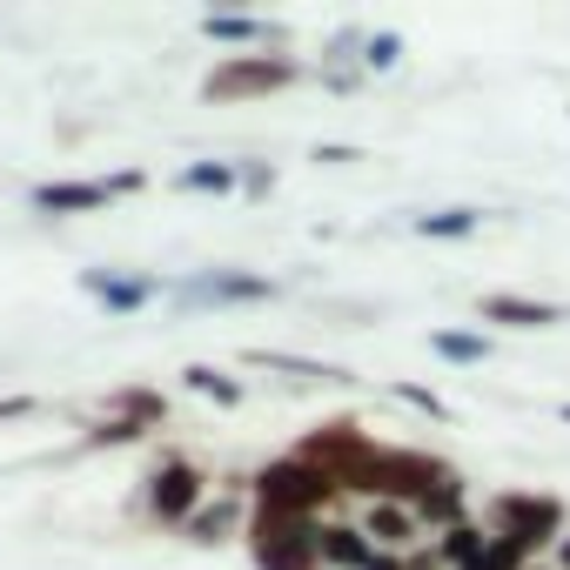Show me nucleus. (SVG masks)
<instances>
[{
  "label": "nucleus",
  "mask_w": 570,
  "mask_h": 570,
  "mask_svg": "<svg viewBox=\"0 0 570 570\" xmlns=\"http://www.w3.org/2000/svg\"><path fill=\"white\" fill-rule=\"evenodd\" d=\"M530 563H537V557H530L517 537H490V543H483V557H476L470 570H530Z\"/></svg>",
  "instance_id": "nucleus-25"
},
{
  "label": "nucleus",
  "mask_w": 570,
  "mask_h": 570,
  "mask_svg": "<svg viewBox=\"0 0 570 570\" xmlns=\"http://www.w3.org/2000/svg\"><path fill=\"white\" fill-rule=\"evenodd\" d=\"M390 396H396V403H410V410H423V416H436V423H443V416H450V403H443V396H436V390H423V383H396V390H390Z\"/></svg>",
  "instance_id": "nucleus-28"
},
{
  "label": "nucleus",
  "mask_w": 570,
  "mask_h": 570,
  "mask_svg": "<svg viewBox=\"0 0 570 570\" xmlns=\"http://www.w3.org/2000/svg\"><path fill=\"white\" fill-rule=\"evenodd\" d=\"M242 530H248V517H242V490L208 497V503L181 523V537H188V543H202V550H215V543H228V537H242Z\"/></svg>",
  "instance_id": "nucleus-14"
},
{
  "label": "nucleus",
  "mask_w": 570,
  "mask_h": 570,
  "mask_svg": "<svg viewBox=\"0 0 570 570\" xmlns=\"http://www.w3.org/2000/svg\"><path fill=\"white\" fill-rule=\"evenodd\" d=\"M35 416V396H0V423H28Z\"/></svg>",
  "instance_id": "nucleus-30"
},
{
  "label": "nucleus",
  "mask_w": 570,
  "mask_h": 570,
  "mask_svg": "<svg viewBox=\"0 0 570 570\" xmlns=\"http://www.w3.org/2000/svg\"><path fill=\"white\" fill-rule=\"evenodd\" d=\"M563 423H570V403H563Z\"/></svg>",
  "instance_id": "nucleus-35"
},
{
  "label": "nucleus",
  "mask_w": 570,
  "mask_h": 570,
  "mask_svg": "<svg viewBox=\"0 0 570 570\" xmlns=\"http://www.w3.org/2000/svg\"><path fill=\"white\" fill-rule=\"evenodd\" d=\"M550 557H557V570H570V537H557V550H550Z\"/></svg>",
  "instance_id": "nucleus-32"
},
{
  "label": "nucleus",
  "mask_w": 570,
  "mask_h": 570,
  "mask_svg": "<svg viewBox=\"0 0 570 570\" xmlns=\"http://www.w3.org/2000/svg\"><path fill=\"white\" fill-rule=\"evenodd\" d=\"M490 537H517L530 557L537 550H557L563 537V503L557 497H537V490H503L490 503Z\"/></svg>",
  "instance_id": "nucleus-7"
},
{
  "label": "nucleus",
  "mask_w": 570,
  "mask_h": 570,
  "mask_svg": "<svg viewBox=\"0 0 570 570\" xmlns=\"http://www.w3.org/2000/svg\"><path fill=\"white\" fill-rule=\"evenodd\" d=\"M416 523L423 530H456V523H470V483H463V470H450L443 483H430L423 490V503H416Z\"/></svg>",
  "instance_id": "nucleus-16"
},
{
  "label": "nucleus",
  "mask_w": 570,
  "mask_h": 570,
  "mask_svg": "<svg viewBox=\"0 0 570 570\" xmlns=\"http://www.w3.org/2000/svg\"><path fill=\"white\" fill-rule=\"evenodd\" d=\"M309 68L296 55H222L208 75H202V101L208 108H242V101H268L282 88H296Z\"/></svg>",
  "instance_id": "nucleus-2"
},
{
  "label": "nucleus",
  "mask_w": 570,
  "mask_h": 570,
  "mask_svg": "<svg viewBox=\"0 0 570 570\" xmlns=\"http://www.w3.org/2000/svg\"><path fill=\"white\" fill-rule=\"evenodd\" d=\"M476 323H490V330H557V323H563V309H557V303H543V296L490 289V296H476Z\"/></svg>",
  "instance_id": "nucleus-11"
},
{
  "label": "nucleus",
  "mask_w": 570,
  "mask_h": 570,
  "mask_svg": "<svg viewBox=\"0 0 570 570\" xmlns=\"http://www.w3.org/2000/svg\"><path fill=\"white\" fill-rule=\"evenodd\" d=\"M181 383H188L195 396H208L215 410H242V396H248V383H242V376H228V370H215V363H188V370H181Z\"/></svg>",
  "instance_id": "nucleus-19"
},
{
  "label": "nucleus",
  "mask_w": 570,
  "mask_h": 570,
  "mask_svg": "<svg viewBox=\"0 0 570 570\" xmlns=\"http://www.w3.org/2000/svg\"><path fill=\"white\" fill-rule=\"evenodd\" d=\"M248 370H275V376H289V383H356L343 363H316V356H289V350H242Z\"/></svg>",
  "instance_id": "nucleus-17"
},
{
  "label": "nucleus",
  "mask_w": 570,
  "mask_h": 570,
  "mask_svg": "<svg viewBox=\"0 0 570 570\" xmlns=\"http://www.w3.org/2000/svg\"><path fill=\"white\" fill-rule=\"evenodd\" d=\"M282 282L262 275V268H195L181 282H168V303L181 316H202V309H242V303H275Z\"/></svg>",
  "instance_id": "nucleus-4"
},
{
  "label": "nucleus",
  "mask_w": 570,
  "mask_h": 570,
  "mask_svg": "<svg viewBox=\"0 0 570 570\" xmlns=\"http://www.w3.org/2000/svg\"><path fill=\"white\" fill-rule=\"evenodd\" d=\"M316 161H323V168H343V161H363V155H356V148H336V141H323V148H316Z\"/></svg>",
  "instance_id": "nucleus-31"
},
{
  "label": "nucleus",
  "mask_w": 570,
  "mask_h": 570,
  "mask_svg": "<svg viewBox=\"0 0 570 570\" xmlns=\"http://www.w3.org/2000/svg\"><path fill=\"white\" fill-rule=\"evenodd\" d=\"M430 350H436L443 363H490V356H497V336H490V330H436Z\"/></svg>",
  "instance_id": "nucleus-22"
},
{
  "label": "nucleus",
  "mask_w": 570,
  "mask_h": 570,
  "mask_svg": "<svg viewBox=\"0 0 570 570\" xmlns=\"http://www.w3.org/2000/svg\"><path fill=\"white\" fill-rule=\"evenodd\" d=\"M101 181H108V195H141V188H148L141 168H115V175H101Z\"/></svg>",
  "instance_id": "nucleus-29"
},
{
  "label": "nucleus",
  "mask_w": 570,
  "mask_h": 570,
  "mask_svg": "<svg viewBox=\"0 0 570 570\" xmlns=\"http://www.w3.org/2000/svg\"><path fill=\"white\" fill-rule=\"evenodd\" d=\"M443 476H450V463L430 456V450H376V456L343 483V497H370V503H403V510H416L423 490L443 483Z\"/></svg>",
  "instance_id": "nucleus-3"
},
{
  "label": "nucleus",
  "mask_w": 570,
  "mask_h": 570,
  "mask_svg": "<svg viewBox=\"0 0 570 570\" xmlns=\"http://www.w3.org/2000/svg\"><path fill=\"white\" fill-rule=\"evenodd\" d=\"M356 523L370 530V543H376L383 557H410V550L423 543V523H416V510H403V503H370Z\"/></svg>",
  "instance_id": "nucleus-15"
},
{
  "label": "nucleus",
  "mask_w": 570,
  "mask_h": 570,
  "mask_svg": "<svg viewBox=\"0 0 570 570\" xmlns=\"http://www.w3.org/2000/svg\"><path fill=\"white\" fill-rule=\"evenodd\" d=\"M476 228H483V208H430L410 222V235H423V242H463Z\"/></svg>",
  "instance_id": "nucleus-21"
},
{
  "label": "nucleus",
  "mask_w": 570,
  "mask_h": 570,
  "mask_svg": "<svg viewBox=\"0 0 570 570\" xmlns=\"http://www.w3.org/2000/svg\"><path fill=\"white\" fill-rule=\"evenodd\" d=\"M202 503H208V470L195 456H161L141 476V517L161 523V530H181Z\"/></svg>",
  "instance_id": "nucleus-6"
},
{
  "label": "nucleus",
  "mask_w": 570,
  "mask_h": 570,
  "mask_svg": "<svg viewBox=\"0 0 570 570\" xmlns=\"http://www.w3.org/2000/svg\"><path fill=\"white\" fill-rule=\"evenodd\" d=\"M376 450H383V443H376L356 416H330L323 430H309V436L296 443V456H303V463H316V470H330L336 483H350V476H356Z\"/></svg>",
  "instance_id": "nucleus-8"
},
{
  "label": "nucleus",
  "mask_w": 570,
  "mask_h": 570,
  "mask_svg": "<svg viewBox=\"0 0 570 570\" xmlns=\"http://www.w3.org/2000/svg\"><path fill=\"white\" fill-rule=\"evenodd\" d=\"M396 68H403V35H370L363 75H396Z\"/></svg>",
  "instance_id": "nucleus-26"
},
{
  "label": "nucleus",
  "mask_w": 570,
  "mask_h": 570,
  "mask_svg": "<svg viewBox=\"0 0 570 570\" xmlns=\"http://www.w3.org/2000/svg\"><path fill=\"white\" fill-rule=\"evenodd\" d=\"M202 35H208L215 48H228V55H282V48H289V28H282V21H262V14H228V8L202 14Z\"/></svg>",
  "instance_id": "nucleus-10"
},
{
  "label": "nucleus",
  "mask_w": 570,
  "mask_h": 570,
  "mask_svg": "<svg viewBox=\"0 0 570 570\" xmlns=\"http://www.w3.org/2000/svg\"><path fill=\"white\" fill-rule=\"evenodd\" d=\"M141 436H148L141 423H128V416H101V423H88V430H81V443H75V450H81V456H95V450H128V443H141Z\"/></svg>",
  "instance_id": "nucleus-24"
},
{
  "label": "nucleus",
  "mask_w": 570,
  "mask_h": 570,
  "mask_svg": "<svg viewBox=\"0 0 570 570\" xmlns=\"http://www.w3.org/2000/svg\"><path fill=\"white\" fill-rule=\"evenodd\" d=\"M108 416H128V423H141L148 436L168 423V396L161 390H148V383H121L115 396H108Z\"/></svg>",
  "instance_id": "nucleus-18"
},
{
  "label": "nucleus",
  "mask_w": 570,
  "mask_h": 570,
  "mask_svg": "<svg viewBox=\"0 0 570 570\" xmlns=\"http://www.w3.org/2000/svg\"><path fill=\"white\" fill-rule=\"evenodd\" d=\"M316 550H323V570H376L383 563V550L370 543V530L363 523H343V517L316 523Z\"/></svg>",
  "instance_id": "nucleus-13"
},
{
  "label": "nucleus",
  "mask_w": 570,
  "mask_h": 570,
  "mask_svg": "<svg viewBox=\"0 0 570 570\" xmlns=\"http://www.w3.org/2000/svg\"><path fill=\"white\" fill-rule=\"evenodd\" d=\"M530 570H557V563H530Z\"/></svg>",
  "instance_id": "nucleus-34"
},
{
  "label": "nucleus",
  "mask_w": 570,
  "mask_h": 570,
  "mask_svg": "<svg viewBox=\"0 0 570 570\" xmlns=\"http://www.w3.org/2000/svg\"><path fill=\"white\" fill-rule=\"evenodd\" d=\"M483 543H490V523H456L436 537V557H443V570H470L483 557Z\"/></svg>",
  "instance_id": "nucleus-23"
},
{
  "label": "nucleus",
  "mask_w": 570,
  "mask_h": 570,
  "mask_svg": "<svg viewBox=\"0 0 570 570\" xmlns=\"http://www.w3.org/2000/svg\"><path fill=\"white\" fill-rule=\"evenodd\" d=\"M28 202H35V215H101L115 195L101 175H68V181H41Z\"/></svg>",
  "instance_id": "nucleus-12"
},
{
  "label": "nucleus",
  "mask_w": 570,
  "mask_h": 570,
  "mask_svg": "<svg viewBox=\"0 0 570 570\" xmlns=\"http://www.w3.org/2000/svg\"><path fill=\"white\" fill-rule=\"evenodd\" d=\"M248 563L255 570H323V550H316V523L309 517H282V510H248Z\"/></svg>",
  "instance_id": "nucleus-5"
},
{
  "label": "nucleus",
  "mask_w": 570,
  "mask_h": 570,
  "mask_svg": "<svg viewBox=\"0 0 570 570\" xmlns=\"http://www.w3.org/2000/svg\"><path fill=\"white\" fill-rule=\"evenodd\" d=\"M235 175H242V195H248V202L275 195V161H235Z\"/></svg>",
  "instance_id": "nucleus-27"
},
{
  "label": "nucleus",
  "mask_w": 570,
  "mask_h": 570,
  "mask_svg": "<svg viewBox=\"0 0 570 570\" xmlns=\"http://www.w3.org/2000/svg\"><path fill=\"white\" fill-rule=\"evenodd\" d=\"M175 188L181 195H235L242 175H235V161H181L175 168Z\"/></svg>",
  "instance_id": "nucleus-20"
},
{
  "label": "nucleus",
  "mask_w": 570,
  "mask_h": 570,
  "mask_svg": "<svg viewBox=\"0 0 570 570\" xmlns=\"http://www.w3.org/2000/svg\"><path fill=\"white\" fill-rule=\"evenodd\" d=\"M376 570H410V557H383V563H376Z\"/></svg>",
  "instance_id": "nucleus-33"
},
{
  "label": "nucleus",
  "mask_w": 570,
  "mask_h": 570,
  "mask_svg": "<svg viewBox=\"0 0 570 570\" xmlns=\"http://www.w3.org/2000/svg\"><path fill=\"white\" fill-rule=\"evenodd\" d=\"M248 497L255 510H282V517H309V523H330V510L343 503V483L316 463H303L296 450L289 456H268L255 476H248Z\"/></svg>",
  "instance_id": "nucleus-1"
},
{
  "label": "nucleus",
  "mask_w": 570,
  "mask_h": 570,
  "mask_svg": "<svg viewBox=\"0 0 570 570\" xmlns=\"http://www.w3.org/2000/svg\"><path fill=\"white\" fill-rule=\"evenodd\" d=\"M81 296L95 309H108V316H135L155 296H168V289H161L155 275H135V268H81Z\"/></svg>",
  "instance_id": "nucleus-9"
}]
</instances>
